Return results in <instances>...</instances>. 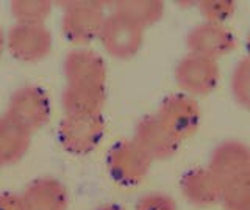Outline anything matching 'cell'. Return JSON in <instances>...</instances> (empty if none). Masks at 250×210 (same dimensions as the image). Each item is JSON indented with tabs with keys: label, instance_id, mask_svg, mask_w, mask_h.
I'll return each mask as SVG.
<instances>
[{
	"label": "cell",
	"instance_id": "e0dca14e",
	"mask_svg": "<svg viewBox=\"0 0 250 210\" xmlns=\"http://www.w3.org/2000/svg\"><path fill=\"white\" fill-rule=\"evenodd\" d=\"M114 11L124 14L146 30L163 18L164 5L158 0H122L116 3Z\"/></svg>",
	"mask_w": 250,
	"mask_h": 210
},
{
	"label": "cell",
	"instance_id": "3957f363",
	"mask_svg": "<svg viewBox=\"0 0 250 210\" xmlns=\"http://www.w3.org/2000/svg\"><path fill=\"white\" fill-rule=\"evenodd\" d=\"M104 134L105 121L102 118V115H66L58 127V138L62 149L74 155H84L92 152L102 141Z\"/></svg>",
	"mask_w": 250,
	"mask_h": 210
},
{
	"label": "cell",
	"instance_id": "8992f818",
	"mask_svg": "<svg viewBox=\"0 0 250 210\" xmlns=\"http://www.w3.org/2000/svg\"><path fill=\"white\" fill-rule=\"evenodd\" d=\"M175 82L180 90L188 96H207L217 87V61L188 53L178 61L175 68Z\"/></svg>",
	"mask_w": 250,
	"mask_h": 210
},
{
	"label": "cell",
	"instance_id": "44dd1931",
	"mask_svg": "<svg viewBox=\"0 0 250 210\" xmlns=\"http://www.w3.org/2000/svg\"><path fill=\"white\" fill-rule=\"evenodd\" d=\"M221 204L227 210H250V179L225 187Z\"/></svg>",
	"mask_w": 250,
	"mask_h": 210
},
{
	"label": "cell",
	"instance_id": "2e32d148",
	"mask_svg": "<svg viewBox=\"0 0 250 210\" xmlns=\"http://www.w3.org/2000/svg\"><path fill=\"white\" fill-rule=\"evenodd\" d=\"M64 113L69 116L102 115L105 104V88L84 87V85H66L61 96Z\"/></svg>",
	"mask_w": 250,
	"mask_h": 210
},
{
	"label": "cell",
	"instance_id": "7c38bea8",
	"mask_svg": "<svg viewBox=\"0 0 250 210\" xmlns=\"http://www.w3.org/2000/svg\"><path fill=\"white\" fill-rule=\"evenodd\" d=\"M64 77L67 85L102 87L106 83V66L99 53L88 49L72 50L64 60Z\"/></svg>",
	"mask_w": 250,
	"mask_h": 210
},
{
	"label": "cell",
	"instance_id": "30bf717a",
	"mask_svg": "<svg viewBox=\"0 0 250 210\" xmlns=\"http://www.w3.org/2000/svg\"><path fill=\"white\" fill-rule=\"evenodd\" d=\"M186 46L189 53L217 61V58L229 55L236 49L238 40L227 27L203 22L189 30Z\"/></svg>",
	"mask_w": 250,
	"mask_h": 210
},
{
	"label": "cell",
	"instance_id": "cb8c5ba5",
	"mask_svg": "<svg viewBox=\"0 0 250 210\" xmlns=\"http://www.w3.org/2000/svg\"><path fill=\"white\" fill-rule=\"evenodd\" d=\"M5 44H6V40H5V35L2 32V28H0V55L3 53V49H5Z\"/></svg>",
	"mask_w": 250,
	"mask_h": 210
},
{
	"label": "cell",
	"instance_id": "ba28073f",
	"mask_svg": "<svg viewBox=\"0 0 250 210\" xmlns=\"http://www.w3.org/2000/svg\"><path fill=\"white\" fill-rule=\"evenodd\" d=\"M6 113L33 134L35 130L44 127L49 121L50 100L42 88L27 85L13 93Z\"/></svg>",
	"mask_w": 250,
	"mask_h": 210
},
{
	"label": "cell",
	"instance_id": "6da1fadb",
	"mask_svg": "<svg viewBox=\"0 0 250 210\" xmlns=\"http://www.w3.org/2000/svg\"><path fill=\"white\" fill-rule=\"evenodd\" d=\"M150 166L152 159L133 140H121L108 151V173L121 185L133 187L141 184L147 177Z\"/></svg>",
	"mask_w": 250,
	"mask_h": 210
},
{
	"label": "cell",
	"instance_id": "ffe728a7",
	"mask_svg": "<svg viewBox=\"0 0 250 210\" xmlns=\"http://www.w3.org/2000/svg\"><path fill=\"white\" fill-rule=\"evenodd\" d=\"M236 10V5L230 0H203L199 3V11L209 24L224 25L225 21H229Z\"/></svg>",
	"mask_w": 250,
	"mask_h": 210
},
{
	"label": "cell",
	"instance_id": "d4e9b609",
	"mask_svg": "<svg viewBox=\"0 0 250 210\" xmlns=\"http://www.w3.org/2000/svg\"><path fill=\"white\" fill-rule=\"evenodd\" d=\"M99 210H124L122 207L116 206V204H106V206H102Z\"/></svg>",
	"mask_w": 250,
	"mask_h": 210
},
{
	"label": "cell",
	"instance_id": "52a82bcc",
	"mask_svg": "<svg viewBox=\"0 0 250 210\" xmlns=\"http://www.w3.org/2000/svg\"><path fill=\"white\" fill-rule=\"evenodd\" d=\"M156 116L182 143L197 132L200 124V108L197 100L185 93L167 96L161 102Z\"/></svg>",
	"mask_w": 250,
	"mask_h": 210
},
{
	"label": "cell",
	"instance_id": "7402d4cb",
	"mask_svg": "<svg viewBox=\"0 0 250 210\" xmlns=\"http://www.w3.org/2000/svg\"><path fill=\"white\" fill-rule=\"evenodd\" d=\"M135 210H177V204L164 193H148L138 201Z\"/></svg>",
	"mask_w": 250,
	"mask_h": 210
},
{
	"label": "cell",
	"instance_id": "603a6c76",
	"mask_svg": "<svg viewBox=\"0 0 250 210\" xmlns=\"http://www.w3.org/2000/svg\"><path fill=\"white\" fill-rule=\"evenodd\" d=\"M0 210H28L22 194L11 191L0 193Z\"/></svg>",
	"mask_w": 250,
	"mask_h": 210
},
{
	"label": "cell",
	"instance_id": "5bb4252c",
	"mask_svg": "<svg viewBox=\"0 0 250 210\" xmlns=\"http://www.w3.org/2000/svg\"><path fill=\"white\" fill-rule=\"evenodd\" d=\"M28 210H67L69 191L64 184L53 177H39L22 194Z\"/></svg>",
	"mask_w": 250,
	"mask_h": 210
},
{
	"label": "cell",
	"instance_id": "484cf974",
	"mask_svg": "<svg viewBox=\"0 0 250 210\" xmlns=\"http://www.w3.org/2000/svg\"><path fill=\"white\" fill-rule=\"evenodd\" d=\"M247 50H249V55L247 57H250V33L247 36Z\"/></svg>",
	"mask_w": 250,
	"mask_h": 210
},
{
	"label": "cell",
	"instance_id": "5b68a950",
	"mask_svg": "<svg viewBox=\"0 0 250 210\" xmlns=\"http://www.w3.org/2000/svg\"><path fill=\"white\" fill-rule=\"evenodd\" d=\"M208 169L222 187L250 179V147L236 140H227L216 146L209 157Z\"/></svg>",
	"mask_w": 250,
	"mask_h": 210
},
{
	"label": "cell",
	"instance_id": "9a60e30c",
	"mask_svg": "<svg viewBox=\"0 0 250 210\" xmlns=\"http://www.w3.org/2000/svg\"><path fill=\"white\" fill-rule=\"evenodd\" d=\"M31 132L11 115L0 116V160L3 165L18 163L27 154Z\"/></svg>",
	"mask_w": 250,
	"mask_h": 210
},
{
	"label": "cell",
	"instance_id": "ac0fdd59",
	"mask_svg": "<svg viewBox=\"0 0 250 210\" xmlns=\"http://www.w3.org/2000/svg\"><path fill=\"white\" fill-rule=\"evenodd\" d=\"M52 11V2L47 0H16L11 3V13L18 24H44Z\"/></svg>",
	"mask_w": 250,
	"mask_h": 210
},
{
	"label": "cell",
	"instance_id": "7a4b0ae2",
	"mask_svg": "<svg viewBox=\"0 0 250 210\" xmlns=\"http://www.w3.org/2000/svg\"><path fill=\"white\" fill-rule=\"evenodd\" d=\"M99 40L108 55L117 60L135 57L144 43V28L124 14L113 11L108 14Z\"/></svg>",
	"mask_w": 250,
	"mask_h": 210
},
{
	"label": "cell",
	"instance_id": "277c9868",
	"mask_svg": "<svg viewBox=\"0 0 250 210\" xmlns=\"http://www.w3.org/2000/svg\"><path fill=\"white\" fill-rule=\"evenodd\" d=\"M105 19L106 14L100 3L72 2L66 6L62 14V35L77 46L89 44L100 36Z\"/></svg>",
	"mask_w": 250,
	"mask_h": 210
},
{
	"label": "cell",
	"instance_id": "9c48e42d",
	"mask_svg": "<svg viewBox=\"0 0 250 210\" xmlns=\"http://www.w3.org/2000/svg\"><path fill=\"white\" fill-rule=\"evenodd\" d=\"M14 58L27 63L44 60L52 50V35L44 24H16L6 38Z\"/></svg>",
	"mask_w": 250,
	"mask_h": 210
},
{
	"label": "cell",
	"instance_id": "4fadbf2b",
	"mask_svg": "<svg viewBox=\"0 0 250 210\" xmlns=\"http://www.w3.org/2000/svg\"><path fill=\"white\" fill-rule=\"evenodd\" d=\"M185 199L195 207H211L221 204L224 187L208 168H192L180 181Z\"/></svg>",
	"mask_w": 250,
	"mask_h": 210
},
{
	"label": "cell",
	"instance_id": "8fae6325",
	"mask_svg": "<svg viewBox=\"0 0 250 210\" xmlns=\"http://www.w3.org/2000/svg\"><path fill=\"white\" fill-rule=\"evenodd\" d=\"M133 141L152 159V162L170 159L182 144V141L164 126L156 113L144 116L136 124Z\"/></svg>",
	"mask_w": 250,
	"mask_h": 210
},
{
	"label": "cell",
	"instance_id": "d6986e66",
	"mask_svg": "<svg viewBox=\"0 0 250 210\" xmlns=\"http://www.w3.org/2000/svg\"><path fill=\"white\" fill-rule=\"evenodd\" d=\"M231 96L239 107L250 110V57L238 61L230 79Z\"/></svg>",
	"mask_w": 250,
	"mask_h": 210
},
{
	"label": "cell",
	"instance_id": "4316f807",
	"mask_svg": "<svg viewBox=\"0 0 250 210\" xmlns=\"http://www.w3.org/2000/svg\"><path fill=\"white\" fill-rule=\"evenodd\" d=\"M3 166V163H2V160H0V168H2Z\"/></svg>",
	"mask_w": 250,
	"mask_h": 210
}]
</instances>
